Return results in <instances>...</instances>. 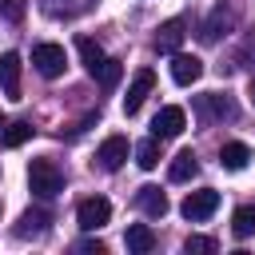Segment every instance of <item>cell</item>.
I'll use <instances>...</instances> for the list:
<instances>
[{
    "label": "cell",
    "instance_id": "obj_1",
    "mask_svg": "<svg viewBox=\"0 0 255 255\" xmlns=\"http://www.w3.org/2000/svg\"><path fill=\"white\" fill-rule=\"evenodd\" d=\"M28 187H32V195L52 199V195L64 191V171H60L52 159H32V163H28Z\"/></svg>",
    "mask_w": 255,
    "mask_h": 255
},
{
    "label": "cell",
    "instance_id": "obj_2",
    "mask_svg": "<svg viewBox=\"0 0 255 255\" xmlns=\"http://www.w3.org/2000/svg\"><path fill=\"white\" fill-rule=\"evenodd\" d=\"M108 219H112V203H108L104 195H88V199H80V207H76V223H80V231H100Z\"/></svg>",
    "mask_w": 255,
    "mask_h": 255
},
{
    "label": "cell",
    "instance_id": "obj_3",
    "mask_svg": "<svg viewBox=\"0 0 255 255\" xmlns=\"http://www.w3.org/2000/svg\"><path fill=\"white\" fill-rule=\"evenodd\" d=\"M32 64H36V72H40L44 80H56V76H64L68 56H64L60 44H36V48H32Z\"/></svg>",
    "mask_w": 255,
    "mask_h": 255
},
{
    "label": "cell",
    "instance_id": "obj_4",
    "mask_svg": "<svg viewBox=\"0 0 255 255\" xmlns=\"http://www.w3.org/2000/svg\"><path fill=\"white\" fill-rule=\"evenodd\" d=\"M151 88H155V72H151V68H139V72H135V80L128 84V96H124V112H128V116H135V112L143 108V100L151 96Z\"/></svg>",
    "mask_w": 255,
    "mask_h": 255
},
{
    "label": "cell",
    "instance_id": "obj_5",
    "mask_svg": "<svg viewBox=\"0 0 255 255\" xmlns=\"http://www.w3.org/2000/svg\"><path fill=\"white\" fill-rule=\"evenodd\" d=\"M183 124H187L183 108L167 104V108H159V112H155V120H151V135H155V139H171V135H179V131H183Z\"/></svg>",
    "mask_w": 255,
    "mask_h": 255
},
{
    "label": "cell",
    "instance_id": "obj_6",
    "mask_svg": "<svg viewBox=\"0 0 255 255\" xmlns=\"http://www.w3.org/2000/svg\"><path fill=\"white\" fill-rule=\"evenodd\" d=\"M215 207H219V191L215 187H199V191H191L187 199H183V215L187 219H207V215H215Z\"/></svg>",
    "mask_w": 255,
    "mask_h": 255
},
{
    "label": "cell",
    "instance_id": "obj_7",
    "mask_svg": "<svg viewBox=\"0 0 255 255\" xmlns=\"http://www.w3.org/2000/svg\"><path fill=\"white\" fill-rule=\"evenodd\" d=\"M183 32H187V20L183 16H171L155 28V52H179L183 44Z\"/></svg>",
    "mask_w": 255,
    "mask_h": 255
},
{
    "label": "cell",
    "instance_id": "obj_8",
    "mask_svg": "<svg viewBox=\"0 0 255 255\" xmlns=\"http://www.w3.org/2000/svg\"><path fill=\"white\" fill-rule=\"evenodd\" d=\"M199 76H203V60L199 56H187V52H175L171 56V80L179 88H191Z\"/></svg>",
    "mask_w": 255,
    "mask_h": 255
},
{
    "label": "cell",
    "instance_id": "obj_9",
    "mask_svg": "<svg viewBox=\"0 0 255 255\" xmlns=\"http://www.w3.org/2000/svg\"><path fill=\"white\" fill-rule=\"evenodd\" d=\"M96 159H100V167H104V171H120V167H124V159H128V135H108V139L100 143Z\"/></svg>",
    "mask_w": 255,
    "mask_h": 255
},
{
    "label": "cell",
    "instance_id": "obj_10",
    "mask_svg": "<svg viewBox=\"0 0 255 255\" xmlns=\"http://www.w3.org/2000/svg\"><path fill=\"white\" fill-rule=\"evenodd\" d=\"M20 56L16 52H4L0 56V88H4V96L8 100H20Z\"/></svg>",
    "mask_w": 255,
    "mask_h": 255
},
{
    "label": "cell",
    "instance_id": "obj_11",
    "mask_svg": "<svg viewBox=\"0 0 255 255\" xmlns=\"http://www.w3.org/2000/svg\"><path fill=\"white\" fill-rule=\"evenodd\" d=\"M195 108H199V116H203V120H231V116H235L231 100H227V96H219V92L195 96Z\"/></svg>",
    "mask_w": 255,
    "mask_h": 255
},
{
    "label": "cell",
    "instance_id": "obj_12",
    "mask_svg": "<svg viewBox=\"0 0 255 255\" xmlns=\"http://www.w3.org/2000/svg\"><path fill=\"white\" fill-rule=\"evenodd\" d=\"M135 203H139V211H143L147 219H163V215H167V195H163L159 187H151V183L135 191Z\"/></svg>",
    "mask_w": 255,
    "mask_h": 255
},
{
    "label": "cell",
    "instance_id": "obj_13",
    "mask_svg": "<svg viewBox=\"0 0 255 255\" xmlns=\"http://www.w3.org/2000/svg\"><path fill=\"white\" fill-rule=\"evenodd\" d=\"M195 171H199V159H195V151H187V147L167 163V179H171V183H187Z\"/></svg>",
    "mask_w": 255,
    "mask_h": 255
},
{
    "label": "cell",
    "instance_id": "obj_14",
    "mask_svg": "<svg viewBox=\"0 0 255 255\" xmlns=\"http://www.w3.org/2000/svg\"><path fill=\"white\" fill-rule=\"evenodd\" d=\"M219 163H223L227 171H243V167L251 163V147H247V143H223V147H219Z\"/></svg>",
    "mask_w": 255,
    "mask_h": 255
},
{
    "label": "cell",
    "instance_id": "obj_15",
    "mask_svg": "<svg viewBox=\"0 0 255 255\" xmlns=\"http://www.w3.org/2000/svg\"><path fill=\"white\" fill-rule=\"evenodd\" d=\"M124 239H128V251H135V255H147V251L155 247V231H151L147 223H131Z\"/></svg>",
    "mask_w": 255,
    "mask_h": 255
},
{
    "label": "cell",
    "instance_id": "obj_16",
    "mask_svg": "<svg viewBox=\"0 0 255 255\" xmlns=\"http://www.w3.org/2000/svg\"><path fill=\"white\" fill-rule=\"evenodd\" d=\"M76 48H80V60H84V68L96 76V72L104 68V60H108V56H104V48H100L92 36H80V40H76Z\"/></svg>",
    "mask_w": 255,
    "mask_h": 255
},
{
    "label": "cell",
    "instance_id": "obj_17",
    "mask_svg": "<svg viewBox=\"0 0 255 255\" xmlns=\"http://www.w3.org/2000/svg\"><path fill=\"white\" fill-rule=\"evenodd\" d=\"M48 219H52V215H48L44 207H36V211H24V215H20V227H16V235H20V239H28V235H44V231H48Z\"/></svg>",
    "mask_w": 255,
    "mask_h": 255
},
{
    "label": "cell",
    "instance_id": "obj_18",
    "mask_svg": "<svg viewBox=\"0 0 255 255\" xmlns=\"http://www.w3.org/2000/svg\"><path fill=\"white\" fill-rule=\"evenodd\" d=\"M231 231H235L239 239L255 235V203H243V207H235V215H231Z\"/></svg>",
    "mask_w": 255,
    "mask_h": 255
},
{
    "label": "cell",
    "instance_id": "obj_19",
    "mask_svg": "<svg viewBox=\"0 0 255 255\" xmlns=\"http://www.w3.org/2000/svg\"><path fill=\"white\" fill-rule=\"evenodd\" d=\"M28 139H32V124H24V120L8 124V128H4V135H0V143H4V147H20V143H28Z\"/></svg>",
    "mask_w": 255,
    "mask_h": 255
},
{
    "label": "cell",
    "instance_id": "obj_20",
    "mask_svg": "<svg viewBox=\"0 0 255 255\" xmlns=\"http://www.w3.org/2000/svg\"><path fill=\"white\" fill-rule=\"evenodd\" d=\"M135 163H139L143 171L159 167V143H155V135H151V139H143V143L135 147Z\"/></svg>",
    "mask_w": 255,
    "mask_h": 255
},
{
    "label": "cell",
    "instance_id": "obj_21",
    "mask_svg": "<svg viewBox=\"0 0 255 255\" xmlns=\"http://www.w3.org/2000/svg\"><path fill=\"white\" fill-rule=\"evenodd\" d=\"M227 20H231V16H227L223 8H215V16H211V20L203 24V32H199V40H203V44H215V40H219V28H227Z\"/></svg>",
    "mask_w": 255,
    "mask_h": 255
},
{
    "label": "cell",
    "instance_id": "obj_22",
    "mask_svg": "<svg viewBox=\"0 0 255 255\" xmlns=\"http://www.w3.org/2000/svg\"><path fill=\"white\" fill-rule=\"evenodd\" d=\"M183 251H187V255H215V251H219V243H215L211 235H187Z\"/></svg>",
    "mask_w": 255,
    "mask_h": 255
},
{
    "label": "cell",
    "instance_id": "obj_23",
    "mask_svg": "<svg viewBox=\"0 0 255 255\" xmlns=\"http://www.w3.org/2000/svg\"><path fill=\"white\" fill-rule=\"evenodd\" d=\"M96 76H100V88H116L120 76H124V64H120V60H104V68H100Z\"/></svg>",
    "mask_w": 255,
    "mask_h": 255
},
{
    "label": "cell",
    "instance_id": "obj_24",
    "mask_svg": "<svg viewBox=\"0 0 255 255\" xmlns=\"http://www.w3.org/2000/svg\"><path fill=\"white\" fill-rule=\"evenodd\" d=\"M24 12H28V0H0V16H4V20L20 24V20H24Z\"/></svg>",
    "mask_w": 255,
    "mask_h": 255
},
{
    "label": "cell",
    "instance_id": "obj_25",
    "mask_svg": "<svg viewBox=\"0 0 255 255\" xmlns=\"http://www.w3.org/2000/svg\"><path fill=\"white\" fill-rule=\"evenodd\" d=\"M76 251H84V255H100V251H104V243H100V239H80V243H76Z\"/></svg>",
    "mask_w": 255,
    "mask_h": 255
},
{
    "label": "cell",
    "instance_id": "obj_26",
    "mask_svg": "<svg viewBox=\"0 0 255 255\" xmlns=\"http://www.w3.org/2000/svg\"><path fill=\"white\" fill-rule=\"evenodd\" d=\"M56 4H60V0H48V12H52V8H56ZM88 4H92V0H76V8H80V12H84V8H88Z\"/></svg>",
    "mask_w": 255,
    "mask_h": 255
},
{
    "label": "cell",
    "instance_id": "obj_27",
    "mask_svg": "<svg viewBox=\"0 0 255 255\" xmlns=\"http://www.w3.org/2000/svg\"><path fill=\"white\" fill-rule=\"evenodd\" d=\"M247 100H251V108H255V80H251V88H247Z\"/></svg>",
    "mask_w": 255,
    "mask_h": 255
}]
</instances>
